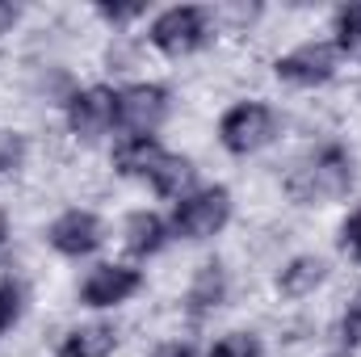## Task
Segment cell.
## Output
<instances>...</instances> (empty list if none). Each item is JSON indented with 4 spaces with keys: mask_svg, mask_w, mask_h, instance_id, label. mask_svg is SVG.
Wrapping results in <instances>:
<instances>
[{
    "mask_svg": "<svg viewBox=\"0 0 361 357\" xmlns=\"http://www.w3.org/2000/svg\"><path fill=\"white\" fill-rule=\"evenodd\" d=\"M324 277H328V265H324L319 257H294L290 265L281 269L277 290H281L286 298H302V294H311Z\"/></svg>",
    "mask_w": 361,
    "mask_h": 357,
    "instance_id": "cell-12",
    "label": "cell"
},
{
    "mask_svg": "<svg viewBox=\"0 0 361 357\" xmlns=\"http://www.w3.org/2000/svg\"><path fill=\"white\" fill-rule=\"evenodd\" d=\"M349 185H353L349 152L345 147H324L286 177V193L294 202H328V198H341Z\"/></svg>",
    "mask_w": 361,
    "mask_h": 357,
    "instance_id": "cell-1",
    "label": "cell"
},
{
    "mask_svg": "<svg viewBox=\"0 0 361 357\" xmlns=\"http://www.w3.org/2000/svg\"><path fill=\"white\" fill-rule=\"evenodd\" d=\"M13 315H17V290L8 282H0V332L13 324Z\"/></svg>",
    "mask_w": 361,
    "mask_h": 357,
    "instance_id": "cell-20",
    "label": "cell"
},
{
    "mask_svg": "<svg viewBox=\"0 0 361 357\" xmlns=\"http://www.w3.org/2000/svg\"><path fill=\"white\" fill-rule=\"evenodd\" d=\"M341 332H345V341H349V345H361V290H357V298L349 303L345 320H341Z\"/></svg>",
    "mask_w": 361,
    "mask_h": 357,
    "instance_id": "cell-18",
    "label": "cell"
},
{
    "mask_svg": "<svg viewBox=\"0 0 361 357\" xmlns=\"http://www.w3.org/2000/svg\"><path fill=\"white\" fill-rule=\"evenodd\" d=\"M227 214H231V193L227 189H197L193 198H185L177 206V214H173V231L185 236V240H206V236H214L223 223H227Z\"/></svg>",
    "mask_w": 361,
    "mask_h": 357,
    "instance_id": "cell-3",
    "label": "cell"
},
{
    "mask_svg": "<svg viewBox=\"0 0 361 357\" xmlns=\"http://www.w3.org/2000/svg\"><path fill=\"white\" fill-rule=\"evenodd\" d=\"M97 13H101L105 21H135V17L143 13V4H101Z\"/></svg>",
    "mask_w": 361,
    "mask_h": 357,
    "instance_id": "cell-21",
    "label": "cell"
},
{
    "mask_svg": "<svg viewBox=\"0 0 361 357\" xmlns=\"http://www.w3.org/2000/svg\"><path fill=\"white\" fill-rule=\"evenodd\" d=\"M152 357H193V349H189V345H180V341H173V345H160Z\"/></svg>",
    "mask_w": 361,
    "mask_h": 357,
    "instance_id": "cell-23",
    "label": "cell"
},
{
    "mask_svg": "<svg viewBox=\"0 0 361 357\" xmlns=\"http://www.w3.org/2000/svg\"><path fill=\"white\" fill-rule=\"evenodd\" d=\"M206 38H210L206 13L193 8V4L169 8V13H160V17L152 21V47H160L164 55H189V51H197Z\"/></svg>",
    "mask_w": 361,
    "mask_h": 357,
    "instance_id": "cell-4",
    "label": "cell"
},
{
    "mask_svg": "<svg viewBox=\"0 0 361 357\" xmlns=\"http://www.w3.org/2000/svg\"><path fill=\"white\" fill-rule=\"evenodd\" d=\"M51 244L63 253V257H85L101 244V223L89 210H68L51 223Z\"/></svg>",
    "mask_w": 361,
    "mask_h": 357,
    "instance_id": "cell-9",
    "label": "cell"
},
{
    "mask_svg": "<svg viewBox=\"0 0 361 357\" xmlns=\"http://www.w3.org/2000/svg\"><path fill=\"white\" fill-rule=\"evenodd\" d=\"M210 357H261V341L248 332H231L210 349Z\"/></svg>",
    "mask_w": 361,
    "mask_h": 357,
    "instance_id": "cell-17",
    "label": "cell"
},
{
    "mask_svg": "<svg viewBox=\"0 0 361 357\" xmlns=\"http://www.w3.org/2000/svg\"><path fill=\"white\" fill-rule=\"evenodd\" d=\"M21 139L17 135H0V173H8V169H17V160H21Z\"/></svg>",
    "mask_w": 361,
    "mask_h": 357,
    "instance_id": "cell-19",
    "label": "cell"
},
{
    "mask_svg": "<svg viewBox=\"0 0 361 357\" xmlns=\"http://www.w3.org/2000/svg\"><path fill=\"white\" fill-rule=\"evenodd\" d=\"M156 160H160V143H156L152 135H130V139L118 143V152H114V169H118L122 177H147Z\"/></svg>",
    "mask_w": 361,
    "mask_h": 357,
    "instance_id": "cell-10",
    "label": "cell"
},
{
    "mask_svg": "<svg viewBox=\"0 0 361 357\" xmlns=\"http://www.w3.org/2000/svg\"><path fill=\"white\" fill-rule=\"evenodd\" d=\"M152 185L164 193V198H173V193H180L185 185H189V177H193V169H189V160L185 156H169V152H160V160L152 164Z\"/></svg>",
    "mask_w": 361,
    "mask_h": 357,
    "instance_id": "cell-15",
    "label": "cell"
},
{
    "mask_svg": "<svg viewBox=\"0 0 361 357\" xmlns=\"http://www.w3.org/2000/svg\"><path fill=\"white\" fill-rule=\"evenodd\" d=\"M223 294H227V277H223V265L219 261H206V265L197 269V277H193V286H189V315H206L210 307H219L223 303Z\"/></svg>",
    "mask_w": 361,
    "mask_h": 357,
    "instance_id": "cell-11",
    "label": "cell"
},
{
    "mask_svg": "<svg viewBox=\"0 0 361 357\" xmlns=\"http://www.w3.org/2000/svg\"><path fill=\"white\" fill-rule=\"evenodd\" d=\"M13 21H17V8H13V4H4V0H0V34H4V30H8V25H13Z\"/></svg>",
    "mask_w": 361,
    "mask_h": 357,
    "instance_id": "cell-24",
    "label": "cell"
},
{
    "mask_svg": "<svg viewBox=\"0 0 361 357\" xmlns=\"http://www.w3.org/2000/svg\"><path fill=\"white\" fill-rule=\"evenodd\" d=\"M169 118V92L160 85H130L118 92V122L135 135H152Z\"/></svg>",
    "mask_w": 361,
    "mask_h": 357,
    "instance_id": "cell-6",
    "label": "cell"
},
{
    "mask_svg": "<svg viewBox=\"0 0 361 357\" xmlns=\"http://www.w3.org/2000/svg\"><path fill=\"white\" fill-rule=\"evenodd\" d=\"M336 42H341V51L349 55V59H357L361 63V4H353V8H345L341 17H336Z\"/></svg>",
    "mask_w": 361,
    "mask_h": 357,
    "instance_id": "cell-16",
    "label": "cell"
},
{
    "mask_svg": "<svg viewBox=\"0 0 361 357\" xmlns=\"http://www.w3.org/2000/svg\"><path fill=\"white\" fill-rule=\"evenodd\" d=\"M341 240H345V248H349V253H353V257L361 261V210L353 214V219H349V223H345Z\"/></svg>",
    "mask_w": 361,
    "mask_h": 357,
    "instance_id": "cell-22",
    "label": "cell"
},
{
    "mask_svg": "<svg viewBox=\"0 0 361 357\" xmlns=\"http://www.w3.org/2000/svg\"><path fill=\"white\" fill-rule=\"evenodd\" d=\"M332 72H336V47H328V42H307L277 59V76L298 89H315V85L332 80Z\"/></svg>",
    "mask_w": 361,
    "mask_h": 357,
    "instance_id": "cell-5",
    "label": "cell"
},
{
    "mask_svg": "<svg viewBox=\"0 0 361 357\" xmlns=\"http://www.w3.org/2000/svg\"><path fill=\"white\" fill-rule=\"evenodd\" d=\"M118 118V92L114 89H85L68 101V122L80 139H97Z\"/></svg>",
    "mask_w": 361,
    "mask_h": 357,
    "instance_id": "cell-7",
    "label": "cell"
},
{
    "mask_svg": "<svg viewBox=\"0 0 361 357\" xmlns=\"http://www.w3.org/2000/svg\"><path fill=\"white\" fill-rule=\"evenodd\" d=\"M164 236H169V227H164L156 214H147V210H135V214L126 219V248H130L135 257L160 253V248H164Z\"/></svg>",
    "mask_w": 361,
    "mask_h": 357,
    "instance_id": "cell-14",
    "label": "cell"
},
{
    "mask_svg": "<svg viewBox=\"0 0 361 357\" xmlns=\"http://www.w3.org/2000/svg\"><path fill=\"white\" fill-rule=\"evenodd\" d=\"M0 244H4V219H0Z\"/></svg>",
    "mask_w": 361,
    "mask_h": 357,
    "instance_id": "cell-25",
    "label": "cell"
},
{
    "mask_svg": "<svg viewBox=\"0 0 361 357\" xmlns=\"http://www.w3.org/2000/svg\"><path fill=\"white\" fill-rule=\"evenodd\" d=\"M139 269H126V265H101L92 269L80 286V298L89 307H114V303H126L135 290H139Z\"/></svg>",
    "mask_w": 361,
    "mask_h": 357,
    "instance_id": "cell-8",
    "label": "cell"
},
{
    "mask_svg": "<svg viewBox=\"0 0 361 357\" xmlns=\"http://www.w3.org/2000/svg\"><path fill=\"white\" fill-rule=\"evenodd\" d=\"M114 349H118V332L109 324H89V328H76L63 341L59 357H109Z\"/></svg>",
    "mask_w": 361,
    "mask_h": 357,
    "instance_id": "cell-13",
    "label": "cell"
},
{
    "mask_svg": "<svg viewBox=\"0 0 361 357\" xmlns=\"http://www.w3.org/2000/svg\"><path fill=\"white\" fill-rule=\"evenodd\" d=\"M273 135H277V114L269 105H261V101H244V105L227 109L223 122H219V139L235 156H248V152L265 147Z\"/></svg>",
    "mask_w": 361,
    "mask_h": 357,
    "instance_id": "cell-2",
    "label": "cell"
}]
</instances>
